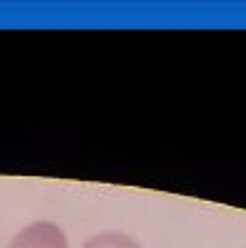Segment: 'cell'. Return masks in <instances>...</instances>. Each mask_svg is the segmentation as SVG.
I'll use <instances>...</instances> for the list:
<instances>
[{"label": "cell", "instance_id": "1", "mask_svg": "<svg viewBox=\"0 0 246 248\" xmlns=\"http://www.w3.org/2000/svg\"><path fill=\"white\" fill-rule=\"evenodd\" d=\"M5 248H70V243L55 221H33L20 229Z\"/></svg>", "mask_w": 246, "mask_h": 248}, {"label": "cell", "instance_id": "2", "mask_svg": "<svg viewBox=\"0 0 246 248\" xmlns=\"http://www.w3.org/2000/svg\"><path fill=\"white\" fill-rule=\"evenodd\" d=\"M82 248H142V243L122 231H102L82 243Z\"/></svg>", "mask_w": 246, "mask_h": 248}]
</instances>
